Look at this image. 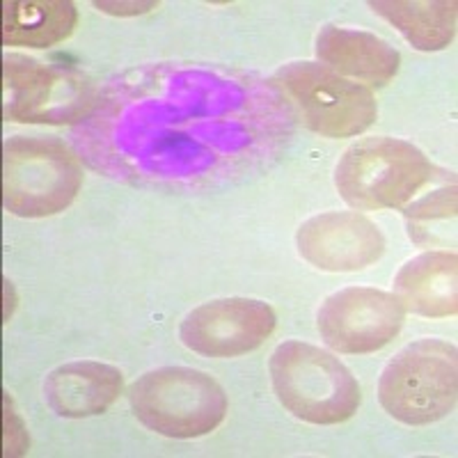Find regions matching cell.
Instances as JSON below:
<instances>
[{
	"instance_id": "obj_1",
	"label": "cell",
	"mask_w": 458,
	"mask_h": 458,
	"mask_svg": "<svg viewBox=\"0 0 458 458\" xmlns=\"http://www.w3.org/2000/svg\"><path fill=\"white\" fill-rule=\"evenodd\" d=\"M273 392L293 417L308 424H342L358 412L362 392L342 360L308 342L280 344L268 362Z\"/></svg>"
},
{
	"instance_id": "obj_2",
	"label": "cell",
	"mask_w": 458,
	"mask_h": 458,
	"mask_svg": "<svg viewBox=\"0 0 458 458\" xmlns=\"http://www.w3.org/2000/svg\"><path fill=\"white\" fill-rule=\"evenodd\" d=\"M458 399L456 346L436 337L408 344L380 371L383 411L408 427H427L452 415Z\"/></svg>"
},
{
	"instance_id": "obj_3",
	"label": "cell",
	"mask_w": 458,
	"mask_h": 458,
	"mask_svg": "<svg viewBox=\"0 0 458 458\" xmlns=\"http://www.w3.org/2000/svg\"><path fill=\"white\" fill-rule=\"evenodd\" d=\"M131 412L165 437H202L223 424L227 394L214 378L191 367H161L133 380L126 392Z\"/></svg>"
},
{
	"instance_id": "obj_4",
	"label": "cell",
	"mask_w": 458,
	"mask_h": 458,
	"mask_svg": "<svg viewBox=\"0 0 458 458\" xmlns=\"http://www.w3.org/2000/svg\"><path fill=\"white\" fill-rule=\"evenodd\" d=\"M433 179L422 149L399 138L376 136L355 142L335 167V186L358 211L406 207Z\"/></svg>"
},
{
	"instance_id": "obj_5",
	"label": "cell",
	"mask_w": 458,
	"mask_h": 458,
	"mask_svg": "<svg viewBox=\"0 0 458 458\" xmlns=\"http://www.w3.org/2000/svg\"><path fill=\"white\" fill-rule=\"evenodd\" d=\"M83 170L57 138L14 136L3 147V207L19 218H47L73 202Z\"/></svg>"
},
{
	"instance_id": "obj_6",
	"label": "cell",
	"mask_w": 458,
	"mask_h": 458,
	"mask_svg": "<svg viewBox=\"0 0 458 458\" xmlns=\"http://www.w3.org/2000/svg\"><path fill=\"white\" fill-rule=\"evenodd\" d=\"M273 85L296 106L302 122L326 138L365 133L378 117L369 88L344 79L321 63H289L277 69Z\"/></svg>"
},
{
	"instance_id": "obj_7",
	"label": "cell",
	"mask_w": 458,
	"mask_h": 458,
	"mask_svg": "<svg viewBox=\"0 0 458 458\" xmlns=\"http://www.w3.org/2000/svg\"><path fill=\"white\" fill-rule=\"evenodd\" d=\"M5 120L23 124H67L81 120L94 104V88L81 73L53 69L35 57H3Z\"/></svg>"
},
{
	"instance_id": "obj_8",
	"label": "cell",
	"mask_w": 458,
	"mask_h": 458,
	"mask_svg": "<svg viewBox=\"0 0 458 458\" xmlns=\"http://www.w3.org/2000/svg\"><path fill=\"white\" fill-rule=\"evenodd\" d=\"M406 310L390 292L371 286H346L321 302L318 335L330 349L346 355H365L386 349L401 333Z\"/></svg>"
},
{
	"instance_id": "obj_9",
	"label": "cell",
	"mask_w": 458,
	"mask_h": 458,
	"mask_svg": "<svg viewBox=\"0 0 458 458\" xmlns=\"http://www.w3.org/2000/svg\"><path fill=\"white\" fill-rule=\"evenodd\" d=\"M277 326L276 310L257 298H218L188 312L179 326L186 349L207 358H239L259 349Z\"/></svg>"
},
{
	"instance_id": "obj_10",
	"label": "cell",
	"mask_w": 458,
	"mask_h": 458,
	"mask_svg": "<svg viewBox=\"0 0 458 458\" xmlns=\"http://www.w3.org/2000/svg\"><path fill=\"white\" fill-rule=\"evenodd\" d=\"M301 257L326 273H358L386 252L378 225L358 211H328L305 220L296 232Z\"/></svg>"
},
{
	"instance_id": "obj_11",
	"label": "cell",
	"mask_w": 458,
	"mask_h": 458,
	"mask_svg": "<svg viewBox=\"0 0 458 458\" xmlns=\"http://www.w3.org/2000/svg\"><path fill=\"white\" fill-rule=\"evenodd\" d=\"M124 376L104 362H69L55 367L44 380V399L60 417H94L108 411L120 399Z\"/></svg>"
},
{
	"instance_id": "obj_12",
	"label": "cell",
	"mask_w": 458,
	"mask_h": 458,
	"mask_svg": "<svg viewBox=\"0 0 458 458\" xmlns=\"http://www.w3.org/2000/svg\"><path fill=\"white\" fill-rule=\"evenodd\" d=\"M314 51L318 60L339 76H351L376 88L390 83L401 67V53L392 44L353 28L323 26Z\"/></svg>"
},
{
	"instance_id": "obj_13",
	"label": "cell",
	"mask_w": 458,
	"mask_h": 458,
	"mask_svg": "<svg viewBox=\"0 0 458 458\" xmlns=\"http://www.w3.org/2000/svg\"><path fill=\"white\" fill-rule=\"evenodd\" d=\"M458 259L454 252L428 250L401 266L394 277V296L406 312L428 318L458 312Z\"/></svg>"
},
{
	"instance_id": "obj_14",
	"label": "cell",
	"mask_w": 458,
	"mask_h": 458,
	"mask_svg": "<svg viewBox=\"0 0 458 458\" xmlns=\"http://www.w3.org/2000/svg\"><path fill=\"white\" fill-rule=\"evenodd\" d=\"M79 10L69 0H5L3 44L48 48L64 42L76 28Z\"/></svg>"
},
{
	"instance_id": "obj_15",
	"label": "cell",
	"mask_w": 458,
	"mask_h": 458,
	"mask_svg": "<svg viewBox=\"0 0 458 458\" xmlns=\"http://www.w3.org/2000/svg\"><path fill=\"white\" fill-rule=\"evenodd\" d=\"M369 7L417 51H443L456 35L458 5L454 0H371Z\"/></svg>"
},
{
	"instance_id": "obj_16",
	"label": "cell",
	"mask_w": 458,
	"mask_h": 458,
	"mask_svg": "<svg viewBox=\"0 0 458 458\" xmlns=\"http://www.w3.org/2000/svg\"><path fill=\"white\" fill-rule=\"evenodd\" d=\"M408 218L412 220H436V218H454L456 216V188H443L436 191L422 202H417L406 211Z\"/></svg>"
},
{
	"instance_id": "obj_17",
	"label": "cell",
	"mask_w": 458,
	"mask_h": 458,
	"mask_svg": "<svg viewBox=\"0 0 458 458\" xmlns=\"http://www.w3.org/2000/svg\"><path fill=\"white\" fill-rule=\"evenodd\" d=\"M28 431L21 417L12 408L10 396L5 394V456H23L28 452Z\"/></svg>"
}]
</instances>
